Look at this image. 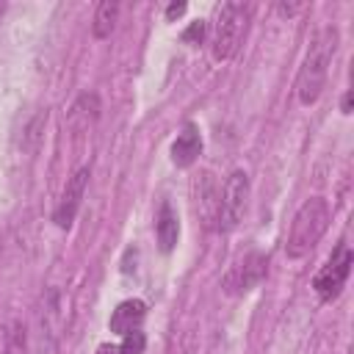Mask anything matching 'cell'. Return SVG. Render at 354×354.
Listing matches in <instances>:
<instances>
[{
	"instance_id": "ba28073f",
	"label": "cell",
	"mask_w": 354,
	"mask_h": 354,
	"mask_svg": "<svg viewBox=\"0 0 354 354\" xmlns=\"http://www.w3.org/2000/svg\"><path fill=\"white\" fill-rule=\"evenodd\" d=\"M144 315H147V304H144L141 299H127V301L116 304V310L111 313V318H108V329H111L113 335L124 337V335L141 329Z\"/></svg>"
},
{
	"instance_id": "8fae6325",
	"label": "cell",
	"mask_w": 354,
	"mask_h": 354,
	"mask_svg": "<svg viewBox=\"0 0 354 354\" xmlns=\"http://www.w3.org/2000/svg\"><path fill=\"white\" fill-rule=\"evenodd\" d=\"M155 238H158L160 252H166V254L177 246L180 218H177V210L171 207V202H160V207H158V216H155Z\"/></svg>"
},
{
	"instance_id": "3957f363",
	"label": "cell",
	"mask_w": 354,
	"mask_h": 354,
	"mask_svg": "<svg viewBox=\"0 0 354 354\" xmlns=\"http://www.w3.org/2000/svg\"><path fill=\"white\" fill-rule=\"evenodd\" d=\"M249 8L243 3H224L216 8V17L210 22V55L216 61H227L235 55L243 30H246Z\"/></svg>"
},
{
	"instance_id": "e0dca14e",
	"label": "cell",
	"mask_w": 354,
	"mask_h": 354,
	"mask_svg": "<svg viewBox=\"0 0 354 354\" xmlns=\"http://www.w3.org/2000/svg\"><path fill=\"white\" fill-rule=\"evenodd\" d=\"M304 8V3H279L277 6V11L282 14V17H293V14H299Z\"/></svg>"
},
{
	"instance_id": "6da1fadb",
	"label": "cell",
	"mask_w": 354,
	"mask_h": 354,
	"mask_svg": "<svg viewBox=\"0 0 354 354\" xmlns=\"http://www.w3.org/2000/svg\"><path fill=\"white\" fill-rule=\"evenodd\" d=\"M337 41H340V33L335 25H324L313 39H310V47H307V55L299 66V75H296V97L301 105H313L324 86H326V75H329V64L335 58V50H337Z\"/></svg>"
},
{
	"instance_id": "44dd1931",
	"label": "cell",
	"mask_w": 354,
	"mask_h": 354,
	"mask_svg": "<svg viewBox=\"0 0 354 354\" xmlns=\"http://www.w3.org/2000/svg\"><path fill=\"white\" fill-rule=\"evenodd\" d=\"M6 8H8V6H6V3H3V0H0V17H3V14H6Z\"/></svg>"
},
{
	"instance_id": "277c9868",
	"label": "cell",
	"mask_w": 354,
	"mask_h": 354,
	"mask_svg": "<svg viewBox=\"0 0 354 354\" xmlns=\"http://www.w3.org/2000/svg\"><path fill=\"white\" fill-rule=\"evenodd\" d=\"M249 174L235 169L227 180H224V188H221V196L216 202V221H218V230L221 232H230L241 224V218L246 216V205H249Z\"/></svg>"
},
{
	"instance_id": "8992f818",
	"label": "cell",
	"mask_w": 354,
	"mask_h": 354,
	"mask_svg": "<svg viewBox=\"0 0 354 354\" xmlns=\"http://www.w3.org/2000/svg\"><path fill=\"white\" fill-rule=\"evenodd\" d=\"M266 274H268V257L260 254V252H249V254H243V257L227 271L221 288H224V293H230V296H241V293H249L252 288H257V285L266 279Z\"/></svg>"
},
{
	"instance_id": "ac0fdd59",
	"label": "cell",
	"mask_w": 354,
	"mask_h": 354,
	"mask_svg": "<svg viewBox=\"0 0 354 354\" xmlns=\"http://www.w3.org/2000/svg\"><path fill=\"white\" fill-rule=\"evenodd\" d=\"M185 14V3H169L166 6V19L171 22V19H177V17H183Z\"/></svg>"
},
{
	"instance_id": "2e32d148",
	"label": "cell",
	"mask_w": 354,
	"mask_h": 354,
	"mask_svg": "<svg viewBox=\"0 0 354 354\" xmlns=\"http://www.w3.org/2000/svg\"><path fill=\"white\" fill-rule=\"evenodd\" d=\"M202 33H205V22L199 19V22H194V25H191V28H188V30L183 33V39H185V41H196V44H199Z\"/></svg>"
},
{
	"instance_id": "5b68a950",
	"label": "cell",
	"mask_w": 354,
	"mask_h": 354,
	"mask_svg": "<svg viewBox=\"0 0 354 354\" xmlns=\"http://www.w3.org/2000/svg\"><path fill=\"white\" fill-rule=\"evenodd\" d=\"M351 266H354V254L346 243H337V249L332 252V257L326 260V266L313 277V290L321 301H332L340 296L348 274H351Z\"/></svg>"
},
{
	"instance_id": "7c38bea8",
	"label": "cell",
	"mask_w": 354,
	"mask_h": 354,
	"mask_svg": "<svg viewBox=\"0 0 354 354\" xmlns=\"http://www.w3.org/2000/svg\"><path fill=\"white\" fill-rule=\"evenodd\" d=\"M119 22V3L116 0H102L97 8H94V19H91V33L94 39H108L113 33Z\"/></svg>"
},
{
	"instance_id": "52a82bcc",
	"label": "cell",
	"mask_w": 354,
	"mask_h": 354,
	"mask_svg": "<svg viewBox=\"0 0 354 354\" xmlns=\"http://www.w3.org/2000/svg\"><path fill=\"white\" fill-rule=\"evenodd\" d=\"M88 177H91V171H88V166H83V169H77V171L66 180V188H64V194H61V202H58V207H55V213H53L55 227H61V230H69V227H72V221H75V216H77V210H80V202H83Z\"/></svg>"
},
{
	"instance_id": "d6986e66",
	"label": "cell",
	"mask_w": 354,
	"mask_h": 354,
	"mask_svg": "<svg viewBox=\"0 0 354 354\" xmlns=\"http://www.w3.org/2000/svg\"><path fill=\"white\" fill-rule=\"evenodd\" d=\"M340 111H343L346 116L351 113V91H346V94H343V100H340Z\"/></svg>"
},
{
	"instance_id": "30bf717a",
	"label": "cell",
	"mask_w": 354,
	"mask_h": 354,
	"mask_svg": "<svg viewBox=\"0 0 354 354\" xmlns=\"http://www.w3.org/2000/svg\"><path fill=\"white\" fill-rule=\"evenodd\" d=\"M100 111H102L100 97H97L94 91H83V94L72 102V108H69V113H66V122H69V127H72L75 133H86V130L100 119Z\"/></svg>"
},
{
	"instance_id": "9c48e42d",
	"label": "cell",
	"mask_w": 354,
	"mask_h": 354,
	"mask_svg": "<svg viewBox=\"0 0 354 354\" xmlns=\"http://www.w3.org/2000/svg\"><path fill=\"white\" fill-rule=\"evenodd\" d=\"M202 152V136H199V127L194 122L183 124V130L177 133L174 144H171V163L180 166V169H188Z\"/></svg>"
},
{
	"instance_id": "4fadbf2b",
	"label": "cell",
	"mask_w": 354,
	"mask_h": 354,
	"mask_svg": "<svg viewBox=\"0 0 354 354\" xmlns=\"http://www.w3.org/2000/svg\"><path fill=\"white\" fill-rule=\"evenodd\" d=\"M44 124H47V108H39V111L25 122V127H22V147H25V152H36V149H39Z\"/></svg>"
},
{
	"instance_id": "ffe728a7",
	"label": "cell",
	"mask_w": 354,
	"mask_h": 354,
	"mask_svg": "<svg viewBox=\"0 0 354 354\" xmlns=\"http://www.w3.org/2000/svg\"><path fill=\"white\" fill-rule=\"evenodd\" d=\"M97 354H119V346H100Z\"/></svg>"
},
{
	"instance_id": "9a60e30c",
	"label": "cell",
	"mask_w": 354,
	"mask_h": 354,
	"mask_svg": "<svg viewBox=\"0 0 354 354\" xmlns=\"http://www.w3.org/2000/svg\"><path fill=\"white\" fill-rule=\"evenodd\" d=\"M144 346H147V337H144L141 329H136V332H130V335L122 337V343H119V354H141Z\"/></svg>"
},
{
	"instance_id": "7a4b0ae2",
	"label": "cell",
	"mask_w": 354,
	"mask_h": 354,
	"mask_svg": "<svg viewBox=\"0 0 354 354\" xmlns=\"http://www.w3.org/2000/svg\"><path fill=\"white\" fill-rule=\"evenodd\" d=\"M332 218V207L324 196H310L299 205V210L293 213L288 238H285V254L290 260H301L304 254H310L315 249V243L324 238L326 227Z\"/></svg>"
},
{
	"instance_id": "5bb4252c",
	"label": "cell",
	"mask_w": 354,
	"mask_h": 354,
	"mask_svg": "<svg viewBox=\"0 0 354 354\" xmlns=\"http://www.w3.org/2000/svg\"><path fill=\"white\" fill-rule=\"evenodd\" d=\"M3 354H28V329L22 321H8L3 335Z\"/></svg>"
}]
</instances>
